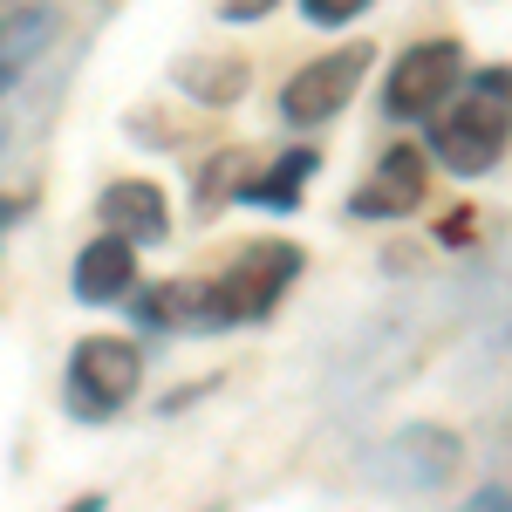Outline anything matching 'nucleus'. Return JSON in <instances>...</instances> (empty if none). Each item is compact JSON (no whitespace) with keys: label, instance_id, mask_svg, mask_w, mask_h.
<instances>
[{"label":"nucleus","instance_id":"6","mask_svg":"<svg viewBox=\"0 0 512 512\" xmlns=\"http://www.w3.org/2000/svg\"><path fill=\"white\" fill-rule=\"evenodd\" d=\"M294 274H301V246H253V253H239V267L219 280L226 321H267Z\"/></svg>","mask_w":512,"mask_h":512},{"label":"nucleus","instance_id":"16","mask_svg":"<svg viewBox=\"0 0 512 512\" xmlns=\"http://www.w3.org/2000/svg\"><path fill=\"white\" fill-rule=\"evenodd\" d=\"M69 512H103V499H82V506H69Z\"/></svg>","mask_w":512,"mask_h":512},{"label":"nucleus","instance_id":"2","mask_svg":"<svg viewBox=\"0 0 512 512\" xmlns=\"http://www.w3.org/2000/svg\"><path fill=\"white\" fill-rule=\"evenodd\" d=\"M137 383H144V355L130 349L123 335H89L69 355V410L89 417V424L117 417L123 403L137 396Z\"/></svg>","mask_w":512,"mask_h":512},{"label":"nucleus","instance_id":"3","mask_svg":"<svg viewBox=\"0 0 512 512\" xmlns=\"http://www.w3.org/2000/svg\"><path fill=\"white\" fill-rule=\"evenodd\" d=\"M458 76H465V48L458 41H417L396 55L390 82H383V110L396 123H417V117H437L451 96H458Z\"/></svg>","mask_w":512,"mask_h":512},{"label":"nucleus","instance_id":"15","mask_svg":"<svg viewBox=\"0 0 512 512\" xmlns=\"http://www.w3.org/2000/svg\"><path fill=\"white\" fill-rule=\"evenodd\" d=\"M14 219H21V198H0V233H7Z\"/></svg>","mask_w":512,"mask_h":512},{"label":"nucleus","instance_id":"5","mask_svg":"<svg viewBox=\"0 0 512 512\" xmlns=\"http://www.w3.org/2000/svg\"><path fill=\"white\" fill-rule=\"evenodd\" d=\"M465 465V444L451 431H437V424H410V431H396L383 451H376V478L390 485V492H431L444 478Z\"/></svg>","mask_w":512,"mask_h":512},{"label":"nucleus","instance_id":"1","mask_svg":"<svg viewBox=\"0 0 512 512\" xmlns=\"http://www.w3.org/2000/svg\"><path fill=\"white\" fill-rule=\"evenodd\" d=\"M506 144H512V69H485V76L437 117L431 151H437L444 171L478 178V171H492V164L506 158Z\"/></svg>","mask_w":512,"mask_h":512},{"label":"nucleus","instance_id":"4","mask_svg":"<svg viewBox=\"0 0 512 512\" xmlns=\"http://www.w3.org/2000/svg\"><path fill=\"white\" fill-rule=\"evenodd\" d=\"M362 69H369V48H362V41H349V48H335V55L308 62L301 76L280 89V117L294 123V130H308V123H328V117H335V110H342V103L355 96Z\"/></svg>","mask_w":512,"mask_h":512},{"label":"nucleus","instance_id":"9","mask_svg":"<svg viewBox=\"0 0 512 512\" xmlns=\"http://www.w3.org/2000/svg\"><path fill=\"white\" fill-rule=\"evenodd\" d=\"M96 212H103L110 239H123V246H151V239L171 233V205H164V192L144 185V178H117Z\"/></svg>","mask_w":512,"mask_h":512},{"label":"nucleus","instance_id":"14","mask_svg":"<svg viewBox=\"0 0 512 512\" xmlns=\"http://www.w3.org/2000/svg\"><path fill=\"white\" fill-rule=\"evenodd\" d=\"M267 7H274V0H219V14H226V21H260Z\"/></svg>","mask_w":512,"mask_h":512},{"label":"nucleus","instance_id":"13","mask_svg":"<svg viewBox=\"0 0 512 512\" xmlns=\"http://www.w3.org/2000/svg\"><path fill=\"white\" fill-rule=\"evenodd\" d=\"M301 14L315 28H349L355 14H369V0H301Z\"/></svg>","mask_w":512,"mask_h":512},{"label":"nucleus","instance_id":"11","mask_svg":"<svg viewBox=\"0 0 512 512\" xmlns=\"http://www.w3.org/2000/svg\"><path fill=\"white\" fill-rule=\"evenodd\" d=\"M48 41H55V14H48V7H14V14L0 21V103H7V89L48 55Z\"/></svg>","mask_w":512,"mask_h":512},{"label":"nucleus","instance_id":"7","mask_svg":"<svg viewBox=\"0 0 512 512\" xmlns=\"http://www.w3.org/2000/svg\"><path fill=\"white\" fill-rule=\"evenodd\" d=\"M137 321L144 328H164V335H212V328H233L226 308H219V280H164L137 301Z\"/></svg>","mask_w":512,"mask_h":512},{"label":"nucleus","instance_id":"12","mask_svg":"<svg viewBox=\"0 0 512 512\" xmlns=\"http://www.w3.org/2000/svg\"><path fill=\"white\" fill-rule=\"evenodd\" d=\"M308 151H294V158L280 164L274 178H260V185H246V198H253V205H267V212H294V185H301V178H308Z\"/></svg>","mask_w":512,"mask_h":512},{"label":"nucleus","instance_id":"8","mask_svg":"<svg viewBox=\"0 0 512 512\" xmlns=\"http://www.w3.org/2000/svg\"><path fill=\"white\" fill-rule=\"evenodd\" d=\"M424 185H431V158L417 144H390L383 164H376V178L355 192V212L362 219H403V212L424 205Z\"/></svg>","mask_w":512,"mask_h":512},{"label":"nucleus","instance_id":"10","mask_svg":"<svg viewBox=\"0 0 512 512\" xmlns=\"http://www.w3.org/2000/svg\"><path fill=\"white\" fill-rule=\"evenodd\" d=\"M130 287H137V246H123V239L103 233L76 253V294L82 301L103 308V301H123Z\"/></svg>","mask_w":512,"mask_h":512}]
</instances>
